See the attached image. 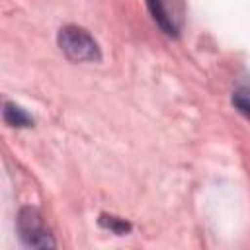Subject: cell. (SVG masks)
<instances>
[{
	"label": "cell",
	"mask_w": 250,
	"mask_h": 250,
	"mask_svg": "<svg viewBox=\"0 0 250 250\" xmlns=\"http://www.w3.org/2000/svg\"><path fill=\"white\" fill-rule=\"evenodd\" d=\"M18 232L25 246L29 248H53L55 240L43 223L41 213L35 207H23L18 213Z\"/></svg>",
	"instance_id": "cell-2"
},
{
	"label": "cell",
	"mask_w": 250,
	"mask_h": 250,
	"mask_svg": "<svg viewBox=\"0 0 250 250\" xmlns=\"http://www.w3.org/2000/svg\"><path fill=\"white\" fill-rule=\"evenodd\" d=\"M4 121L8 125H14V127H29L33 123V119L21 107H18L12 102H6L4 104Z\"/></svg>",
	"instance_id": "cell-4"
},
{
	"label": "cell",
	"mask_w": 250,
	"mask_h": 250,
	"mask_svg": "<svg viewBox=\"0 0 250 250\" xmlns=\"http://www.w3.org/2000/svg\"><path fill=\"white\" fill-rule=\"evenodd\" d=\"M146 4H148V10H150L152 18L158 21V25H160L168 35H176V33H178V27H176L172 16H168V12H166V8H164V2H162V0H146Z\"/></svg>",
	"instance_id": "cell-3"
},
{
	"label": "cell",
	"mask_w": 250,
	"mask_h": 250,
	"mask_svg": "<svg viewBox=\"0 0 250 250\" xmlns=\"http://www.w3.org/2000/svg\"><path fill=\"white\" fill-rule=\"evenodd\" d=\"M232 105H234L246 119H250V88L236 90V92L232 94Z\"/></svg>",
	"instance_id": "cell-5"
},
{
	"label": "cell",
	"mask_w": 250,
	"mask_h": 250,
	"mask_svg": "<svg viewBox=\"0 0 250 250\" xmlns=\"http://www.w3.org/2000/svg\"><path fill=\"white\" fill-rule=\"evenodd\" d=\"M59 47L74 62H94L102 59L94 37L76 25H66L59 31Z\"/></svg>",
	"instance_id": "cell-1"
},
{
	"label": "cell",
	"mask_w": 250,
	"mask_h": 250,
	"mask_svg": "<svg viewBox=\"0 0 250 250\" xmlns=\"http://www.w3.org/2000/svg\"><path fill=\"white\" fill-rule=\"evenodd\" d=\"M109 221H105V217H102V225H107V229H111V230H115V232H125V230H129V225L127 223H123V221H117L115 217H107Z\"/></svg>",
	"instance_id": "cell-6"
}]
</instances>
